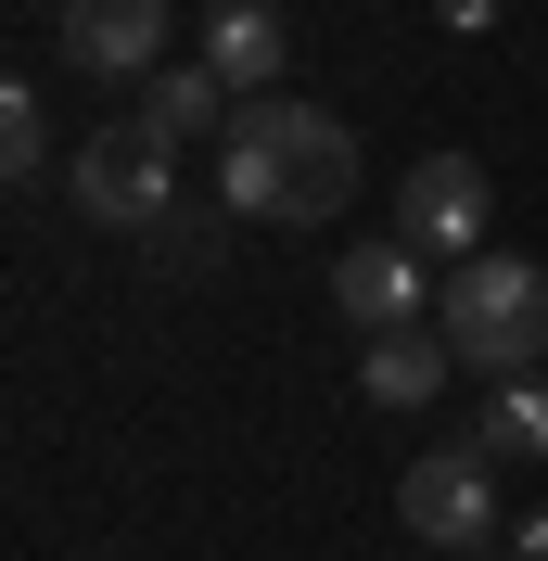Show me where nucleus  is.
I'll return each mask as SVG.
<instances>
[{"label":"nucleus","mask_w":548,"mask_h":561,"mask_svg":"<svg viewBox=\"0 0 548 561\" xmlns=\"http://www.w3.org/2000/svg\"><path fill=\"white\" fill-rule=\"evenodd\" d=\"M217 192L255 230H332L357 205V128L332 103H294V90H255L230 103V140H217Z\"/></svg>","instance_id":"nucleus-1"},{"label":"nucleus","mask_w":548,"mask_h":561,"mask_svg":"<svg viewBox=\"0 0 548 561\" xmlns=\"http://www.w3.org/2000/svg\"><path fill=\"white\" fill-rule=\"evenodd\" d=\"M434 319H446V345H459V370L511 383V370H536V357H548V268L484 243V255H459V268H446Z\"/></svg>","instance_id":"nucleus-2"},{"label":"nucleus","mask_w":548,"mask_h":561,"mask_svg":"<svg viewBox=\"0 0 548 561\" xmlns=\"http://www.w3.org/2000/svg\"><path fill=\"white\" fill-rule=\"evenodd\" d=\"M65 192H77L90 230H167V205H179V140H153L140 115H128V128H90V140H77V167H65Z\"/></svg>","instance_id":"nucleus-3"},{"label":"nucleus","mask_w":548,"mask_h":561,"mask_svg":"<svg viewBox=\"0 0 548 561\" xmlns=\"http://www.w3.org/2000/svg\"><path fill=\"white\" fill-rule=\"evenodd\" d=\"M396 524L421 536V549H484L498 536V472H484V447H421L409 472H396Z\"/></svg>","instance_id":"nucleus-4"},{"label":"nucleus","mask_w":548,"mask_h":561,"mask_svg":"<svg viewBox=\"0 0 548 561\" xmlns=\"http://www.w3.org/2000/svg\"><path fill=\"white\" fill-rule=\"evenodd\" d=\"M484 217H498V179L472 167V153H421L409 179H396V230H409L421 255H484Z\"/></svg>","instance_id":"nucleus-5"},{"label":"nucleus","mask_w":548,"mask_h":561,"mask_svg":"<svg viewBox=\"0 0 548 561\" xmlns=\"http://www.w3.org/2000/svg\"><path fill=\"white\" fill-rule=\"evenodd\" d=\"M434 255L409 243V230H383V243H344V268H332V307H344V332H409V319H434Z\"/></svg>","instance_id":"nucleus-6"},{"label":"nucleus","mask_w":548,"mask_h":561,"mask_svg":"<svg viewBox=\"0 0 548 561\" xmlns=\"http://www.w3.org/2000/svg\"><path fill=\"white\" fill-rule=\"evenodd\" d=\"M167 0H65V65L77 77H153L167 65Z\"/></svg>","instance_id":"nucleus-7"},{"label":"nucleus","mask_w":548,"mask_h":561,"mask_svg":"<svg viewBox=\"0 0 548 561\" xmlns=\"http://www.w3.org/2000/svg\"><path fill=\"white\" fill-rule=\"evenodd\" d=\"M446 370H459V345H446V319H409V332H370V357H357V383H370V409H434Z\"/></svg>","instance_id":"nucleus-8"},{"label":"nucleus","mask_w":548,"mask_h":561,"mask_svg":"<svg viewBox=\"0 0 548 561\" xmlns=\"http://www.w3.org/2000/svg\"><path fill=\"white\" fill-rule=\"evenodd\" d=\"M205 65L230 77L242 103H255V90H281V65H294V26H281L269 0H217V26H205Z\"/></svg>","instance_id":"nucleus-9"},{"label":"nucleus","mask_w":548,"mask_h":561,"mask_svg":"<svg viewBox=\"0 0 548 561\" xmlns=\"http://www.w3.org/2000/svg\"><path fill=\"white\" fill-rule=\"evenodd\" d=\"M230 103H242V90L217 65H153V77H140V128H153V140H230Z\"/></svg>","instance_id":"nucleus-10"},{"label":"nucleus","mask_w":548,"mask_h":561,"mask_svg":"<svg viewBox=\"0 0 548 561\" xmlns=\"http://www.w3.org/2000/svg\"><path fill=\"white\" fill-rule=\"evenodd\" d=\"M548 459V370H511L498 383V409H484V459Z\"/></svg>","instance_id":"nucleus-11"},{"label":"nucleus","mask_w":548,"mask_h":561,"mask_svg":"<svg viewBox=\"0 0 548 561\" xmlns=\"http://www.w3.org/2000/svg\"><path fill=\"white\" fill-rule=\"evenodd\" d=\"M0 179H38V90L0 65Z\"/></svg>","instance_id":"nucleus-12"},{"label":"nucleus","mask_w":548,"mask_h":561,"mask_svg":"<svg viewBox=\"0 0 548 561\" xmlns=\"http://www.w3.org/2000/svg\"><path fill=\"white\" fill-rule=\"evenodd\" d=\"M153 243H167V268H205V255H217V230H205L192 205H167V230H153Z\"/></svg>","instance_id":"nucleus-13"},{"label":"nucleus","mask_w":548,"mask_h":561,"mask_svg":"<svg viewBox=\"0 0 548 561\" xmlns=\"http://www.w3.org/2000/svg\"><path fill=\"white\" fill-rule=\"evenodd\" d=\"M498 13H511V0H434V26H446V38H484Z\"/></svg>","instance_id":"nucleus-14"},{"label":"nucleus","mask_w":548,"mask_h":561,"mask_svg":"<svg viewBox=\"0 0 548 561\" xmlns=\"http://www.w3.org/2000/svg\"><path fill=\"white\" fill-rule=\"evenodd\" d=\"M511 561H548V511H536V524H511Z\"/></svg>","instance_id":"nucleus-15"}]
</instances>
